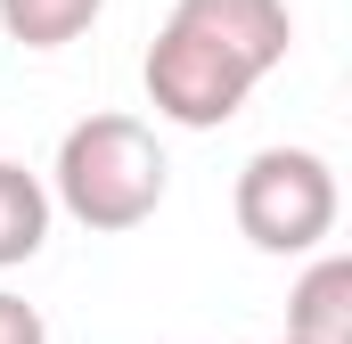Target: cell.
Returning <instances> with one entry per match:
<instances>
[{"instance_id": "cell-6", "label": "cell", "mask_w": 352, "mask_h": 344, "mask_svg": "<svg viewBox=\"0 0 352 344\" xmlns=\"http://www.w3.org/2000/svg\"><path fill=\"white\" fill-rule=\"evenodd\" d=\"M50 222H58L50 180L0 156V270H16V262L41 255V246H50Z\"/></svg>"}, {"instance_id": "cell-7", "label": "cell", "mask_w": 352, "mask_h": 344, "mask_svg": "<svg viewBox=\"0 0 352 344\" xmlns=\"http://www.w3.org/2000/svg\"><path fill=\"white\" fill-rule=\"evenodd\" d=\"M107 0H0V33L25 41V50H66L98 25Z\"/></svg>"}, {"instance_id": "cell-2", "label": "cell", "mask_w": 352, "mask_h": 344, "mask_svg": "<svg viewBox=\"0 0 352 344\" xmlns=\"http://www.w3.org/2000/svg\"><path fill=\"white\" fill-rule=\"evenodd\" d=\"M336 164L320 148H263L246 156L238 189H230V213L246 230V246L263 255H311L336 238Z\"/></svg>"}, {"instance_id": "cell-5", "label": "cell", "mask_w": 352, "mask_h": 344, "mask_svg": "<svg viewBox=\"0 0 352 344\" xmlns=\"http://www.w3.org/2000/svg\"><path fill=\"white\" fill-rule=\"evenodd\" d=\"M287 336L303 344H352V255H320L311 246V270L295 279V295H287Z\"/></svg>"}, {"instance_id": "cell-9", "label": "cell", "mask_w": 352, "mask_h": 344, "mask_svg": "<svg viewBox=\"0 0 352 344\" xmlns=\"http://www.w3.org/2000/svg\"><path fill=\"white\" fill-rule=\"evenodd\" d=\"M278 344H303V336H278Z\"/></svg>"}, {"instance_id": "cell-3", "label": "cell", "mask_w": 352, "mask_h": 344, "mask_svg": "<svg viewBox=\"0 0 352 344\" xmlns=\"http://www.w3.org/2000/svg\"><path fill=\"white\" fill-rule=\"evenodd\" d=\"M140 83H148V107H156L164 123H180V131H221V123L254 98V83H263V74H254L238 50L205 41L197 25L164 17V33L148 41Z\"/></svg>"}, {"instance_id": "cell-4", "label": "cell", "mask_w": 352, "mask_h": 344, "mask_svg": "<svg viewBox=\"0 0 352 344\" xmlns=\"http://www.w3.org/2000/svg\"><path fill=\"white\" fill-rule=\"evenodd\" d=\"M173 17L197 25L205 41L238 50L254 74L287 66V50H295V17H287V0H173Z\"/></svg>"}, {"instance_id": "cell-1", "label": "cell", "mask_w": 352, "mask_h": 344, "mask_svg": "<svg viewBox=\"0 0 352 344\" xmlns=\"http://www.w3.org/2000/svg\"><path fill=\"white\" fill-rule=\"evenodd\" d=\"M164 189H173V164H164L156 131L140 115H115V107L107 115H82L58 140V164H50V205L74 213L98 238H123V230L156 222Z\"/></svg>"}, {"instance_id": "cell-8", "label": "cell", "mask_w": 352, "mask_h": 344, "mask_svg": "<svg viewBox=\"0 0 352 344\" xmlns=\"http://www.w3.org/2000/svg\"><path fill=\"white\" fill-rule=\"evenodd\" d=\"M0 344H50V320L25 295H8V287H0Z\"/></svg>"}]
</instances>
